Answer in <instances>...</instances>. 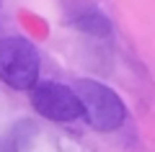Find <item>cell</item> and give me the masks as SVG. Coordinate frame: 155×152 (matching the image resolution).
<instances>
[{"mask_svg":"<svg viewBox=\"0 0 155 152\" xmlns=\"http://www.w3.org/2000/svg\"><path fill=\"white\" fill-rule=\"evenodd\" d=\"M78 103L83 108L85 121L91 124V129L96 131H116L119 126L127 121V106H124L122 95L114 88L104 85L98 80H75L72 85Z\"/></svg>","mask_w":155,"mask_h":152,"instance_id":"obj_1","label":"cell"},{"mask_svg":"<svg viewBox=\"0 0 155 152\" xmlns=\"http://www.w3.org/2000/svg\"><path fill=\"white\" fill-rule=\"evenodd\" d=\"M39 49L23 36L0 39V80L16 90H31L39 80Z\"/></svg>","mask_w":155,"mask_h":152,"instance_id":"obj_2","label":"cell"},{"mask_svg":"<svg viewBox=\"0 0 155 152\" xmlns=\"http://www.w3.org/2000/svg\"><path fill=\"white\" fill-rule=\"evenodd\" d=\"M31 106L36 114H41L49 121H75L83 116V108L78 103L72 88L62 85V82L47 80V82H36L31 88Z\"/></svg>","mask_w":155,"mask_h":152,"instance_id":"obj_3","label":"cell"},{"mask_svg":"<svg viewBox=\"0 0 155 152\" xmlns=\"http://www.w3.org/2000/svg\"><path fill=\"white\" fill-rule=\"evenodd\" d=\"M62 16H65L67 26H72L80 34L96 36V39H106L114 31L109 16H106L96 3H91V0H65Z\"/></svg>","mask_w":155,"mask_h":152,"instance_id":"obj_4","label":"cell"},{"mask_svg":"<svg viewBox=\"0 0 155 152\" xmlns=\"http://www.w3.org/2000/svg\"><path fill=\"white\" fill-rule=\"evenodd\" d=\"M36 137V124L28 119L16 121L5 134H0V152H26Z\"/></svg>","mask_w":155,"mask_h":152,"instance_id":"obj_5","label":"cell"},{"mask_svg":"<svg viewBox=\"0 0 155 152\" xmlns=\"http://www.w3.org/2000/svg\"><path fill=\"white\" fill-rule=\"evenodd\" d=\"M0 3H3V0H0Z\"/></svg>","mask_w":155,"mask_h":152,"instance_id":"obj_6","label":"cell"}]
</instances>
